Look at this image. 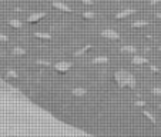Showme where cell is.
Wrapping results in <instances>:
<instances>
[{
  "label": "cell",
  "mask_w": 161,
  "mask_h": 137,
  "mask_svg": "<svg viewBox=\"0 0 161 137\" xmlns=\"http://www.w3.org/2000/svg\"><path fill=\"white\" fill-rule=\"evenodd\" d=\"M158 3H161V0H151V1H150L151 6H156V4H158Z\"/></svg>",
  "instance_id": "cb8c5ba5"
},
{
  "label": "cell",
  "mask_w": 161,
  "mask_h": 137,
  "mask_svg": "<svg viewBox=\"0 0 161 137\" xmlns=\"http://www.w3.org/2000/svg\"><path fill=\"white\" fill-rule=\"evenodd\" d=\"M135 9H124V10H121L119 13H116L114 14V17L116 19H125V17H128V16H133V14H135Z\"/></svg>",
  "instance_id": "5b68a950"
},
{
  "label": "cell",
  "mask_w": 161,
  "mask_h": 137,
  "mask_svg": "<svg viewBox=\"0 0 161 137\" xmlns=\"http://www.w3.org/2000/svg\"><path fill=\"white\" fill-rule=\"evenodd\" d=\"M11 53H13L14 56H24V54H26V50H24L23 47H20V46H14L13 50H11Z\"/></svg>",
  "instance_id": "5bb4252c"
},
{
  "label": "cell",
  "mask_w": 161,
  "mask_h": 137,
  "mask_svg": "<svg viewBox=\"0 0 161 137\" xmlns=\"http://www.w3.org/2000/svg\"><path fill=\"white\" fill-rule=\"evenodd\" d=\"M0 42H3V43H4V42H9V36L0 32Z\"/></svg>",
  "instance_id": "7402d4cb"
},
{
  "label": "cell",
  "mask_w": 161,
  "mask_h": 137,
  "mask_svg": "<svg viewBox=\"0 0 161 137\" xmlns=\"http://www.w3.org/2000/svg\"><path fill=\"white\" fill-rule=\"evenodd\" d=\"M101 36L104 39H108V40H119L120 39V33L114 29H104L101 32Z\"/></svg>",
  "instance_id": "3957f363"
},
{
  "label": "cell",
  "mask_w": 161,
  "mask_h": 137,
  "mask_svg": "<svg viewBox=\"0 0 161 137\" xmlns=\"http://www.w3.org/2000/svg\"><path fill=\"white\" fill-rule=\"evenodd\" d=\"M148 67H150V70H151L153 73H158V72H160V69H158L157 66H154V64H148Z\"/></svg>",
  "instance_id": "603a6c76"
},
{
  "label": "cell",
  "mask_w": 161,
  "mask_h": 137,
  "mask_svg": "<svg viewBox=\"0 0 161 137\" xmlns=\"http://www.w3.org/2000/svg\"><path fill=\"white\" fill-rule=\"evenodd\" d=\"M133 64H137V66H141V64H148V59L147 57H143V56H133L131 59Z\"/></svg>",
  "instance_id": "ba28073f"
},
{
  "label": "cell",
  "mask_w": 161,
  "mask_h": 137,
  "mask_svg": "<svg viewBox=\"0 0 161 137\" xmlns=\"http://www.w3.org/2000/svg\"><path fill=\"white\" fill-rule=\"evenodd\" d=\"M91 49V45H86L84 47H81V49H79L77 51H74V57H80V56H83L87 50H90Z\"/></svg>",
  "instance_id": "9a60e30c"
},
{
  "label": "cell",
  "mask_w": 161,
  "mask_h": 137,
  "mask_svg": "<svg viewBox=\"0 0 161 137\" xmlns=\"http://www.w3.org/2000/svg\"><path fill=\"white\" fill-rule=\"evenodd\" d=\"M83 3H84V4H93L94 1H93V0H83Z\"/></svg>",
  "instance_id": "d4e9b609"
},
{
  "label": "cell",
  "mask_w": 161,
  "mask_h": 137,
  "mask_svg": "<svg viewBox=\"0 0 161 137\" xmlns=\"http://www.w3.org/2000/svg\"><path fill=\"white\" fill-rule=\"evenodd\" d=\"M110 61V59L107 57V56H96V57H93L91 59V63L93 64H106V63H108Z\"/></svg>",
  "instance_id": "52a82bcc"
},
{
  "label": "cell",
  "mask_w": 161,
  "mask_h": 137,
  "mask_svg": "<svg viewBox=\"0 0 161 137\" xmlns=\"http://www.w3.org/2000/svg\"><path fill=\"white\" fill-rule=\"evenodd\" d=\"M151 93H153L154 96H160L161 97V87H153V89H151Z\"/></svg>",
  "instance_id": "ffe728a7"
},
{
  "label": "cell",
  "mask_w": 161,
  "mask_h": 137,
  "mask_svg": "<svg viewBox=\"0 0 161 137\" xmlns=\"http://www.w3.org/2000/svg\"><path fill=\"white\" fill-rule=\"evenodd\" d=\"M160 110H161V104H160Z\"/></svg>",
  "instance_id": "83f0119b"
},
{
  "label": "cell",
  "mask_w": 161,
  "mask_h": 137,
  "mask_svg": "<svg viewBox=\"0 0 161 137\" xmlns=\"http://www.w3.org/2000/svg\"><path fill=\"white\" fill-rule=\"evenodd\" d=\"M34 37L36 39H40V40H51V34L50 33H44V32H36L34 33Z\"/></svg>",
  "instance_id": "30bf717a"
},
{
  "label": "cell",
  "mask_w": 161,
  "mask_h": 137,
  "mask_svg": "<svg viewBox=\"0 0 161 137\" xmlns=\"http://www.w3.org/2000/svg\"><path fill=\"white\" fill-rule=\"evenodd\" d=\"M81 16H83V19H87V20H91V19L96 17V14H94L93 11H83Z\"/></svg>",
  "instance_id": "ac0fdd59"
},
{
  "label": "cell",
  "mask_w": 161,
  "mask_h": 137,
  "mask_svg": "<svg viewBox=\"0 0 161 137\" xmlns=\"http://www.w3.org/2000/svg\"><path fill=\"white\" fill-rule=\"evenodd\" d=\"M158 49H160V51H161V46H160V47H158Z\"/></svg>",
  "instance_id": "4316f807"
},
{
  "label": "cell",
  "mask_w": 161,
  "mask_h": 137,
  "mask_svg": "<svg viewBox=\"0 0 161 137\" xmlns=\"http://www.w3.org/2000/svg\"><path fill=\"white\" fill-rule=\"evenodd\" d=\"M119 1H120V0H119Z\"/></svg>",
  "instance_id": "f1b7e54d"
},
{
  "label": "cell",
  "mask_w": 161,
  "mask_h": 137,
  "mask_svg": "<svg viewBox=\"0 0 161 137\" xmlns=\"http://www.w3.org/2000/svg\"><path fill=\"white\" fill-rule=\"evenodd\" d=\"M121 51L135 54V53H137V47H135V46H133V45H124V46H121Z\"/></svg>",
  "instance_id": "8fae6325"
},
{
  "label": "cell",
  "mask_w": 161,
  "mask_h": 137,
  "mask_svg": "<svg viewBox=\"0 0 161 137\" xmlns=\"http://www.w3.org/2000/svg\"><path fill=\"white\" fill-rule=\"evenodd\" d=\"M156 17H157V19H160V20H161V11H160V13H156Z\"/></svg>",
  "instance_id": "484cf974"
},
{
  "label": "cell",
  "mask_w": 161,
  "mask_h": 137,
  "mask_svg": "<svg viewBox=\"0 0 161 137\" xmlns=\"http://www.w3.org/2000/svg\"><path fill=\"white\" fill-rule=\"evenodd\" d=\"M36 63H37V64H40V66H44V67H50V66H51V63H50V61H47V60H41V59H39Z\"/></svg>",
  "instance_id": "d6986e66"
},
{
  "label": "cell",
  "mask_w": 161,
  "mask_h": 137,
  "mask_svg": "<svg viewBox=\"0 0 161 137\" xmlns=\"http://www.w3.org/2000/svg\"><path fill=\"white\" fill-rule=\"evenodd\" d=\"M134 106H135V107H146V101H144V100H135Z\"/></svg>",
  "instance_id": "44dd1931"
},
{
  "label": "cell",
  "mask_w": 161,
  "mask_h": 137,
  "mask_svg": "<svg viewBox=\"0 0 161 137\" xmlns=\"http://www.w3.org/2000/svg\"><path fill=\"white\" fill-rule=\"evenodd\" d=\"M6 74H7V77H11V79H19V73H17L14 69H7V70H6Z\"/></svg>",
  "instance_id": "e0dca14e"
},
{
  "label": "cell",
  "mask_w": 161,
  "mask_h": 137,
  "mask_svg": "<svg viewBox=\"0 0 161 137\" xmlns=\"http://www.w3.org/2000/svg\"><path fill=\"white\" fill-rule=\"evenodd\" d=\"M70 93L74 96V97H84L86 94H87V90L84 89V87H74V89H71Z\"/></svg>",
  "instance_id": "9c48e42d"
},
{
  "label": "cell",
  "mask_w": 161,
  "mask_h": 137,
  "mask_svg": "<svg viewBox=\"0 0 161 137\" xmlns=\"http://www.w3.org/2000/svg\"><path fill=\"white\" fill-rule=\"evenodd\" d=\"M148 26V22L147 20H135L131 23V27H135V29H140V27H147Z\"/></svg>",
  "instance_id": "4fadbf2b"
},
{
  "label": "cell",
  "mask_w": 161,
  "mask_h": 137,
  "mask_svg": "<svg viewBox=\"0 0 161 137\" xmlns=\"http://www.w3.org/2000/svg\"><path fill=\"white\" fill-rule=\"evenodd\" d=\"M114 80L117 83L119 87H128V89H135L137 87V80L135 77L130 73V72H125V70H117L114 73Z\"/></svg>",
  "instance_id": "6da1fadb"
},
{
  "label": "cell",
  "mask_w": 161,
  "mask_h": 137,
  "mask_svg": "<svg viewBox=\"0 0 161 137\" xmlns=\"http://www.w3.org/2000/svg\"><path fill=\"white\" fill-rule=\"evenodd\" d=\"M44 16H46V13H44V11H34V13L29 14L27 22H29V23H37V22H39V20H41Z\"/></svg>",
  "instance_id": "8992f818"
},
{
  "label": "cell",
  "mask_w": 161,
  "mask_h": 137,
  "mask_svg": "<svg viewBox=\"0 0 161 137\" xmlns=\"http://www.w3.org/2000/svg\"><path fill=\"white\" fill-rule=\"evenodd\" d=\"M143 114H144V116H146V117L153 123V124H156V123H157V119H156V116H154L151 111H148V110H143Z\"/></svg>",
  "instance_id": "2e32d148"
},
{
  "label": "cell",
  "mask_w": 161,
  "mask_h": 137,
  "mask_svg": "<svg viewBox=\"0 0 161 137\" xmlns=\"http://www.w3.org/2000/svg\"><path fill=\"white\" fill-rule=\"evenodd\" d=\"M71 67H73V63L67 61V60H60L54 64V69H56L57 73H67Z\"/></svg>",
  "instance_id": "7a4b0ae2"
},
{
  "label": "cell",
  "mask_w": 161,
  "mask_h": 137,
  "mask_svg": "<svg viewBox=\"0 0 161 137\" xmlns=\"http://www.w3.org/2000/svg\"><path fill=\"white\" fill-rule=\"evenodd\" d=\"M51 6H53L54 9L60 10V11H71L70 6H69V4H66V3H63V1H57V0H51Z\"/></svg>",
  "instance_id": "277c9868"
},
{
  "label": "cell",
  "mask_w": 161,
  "mask_h": 137,
  "mask_svg": "<svg viewBox=\"0 0 161 137\" xmlns=\"http://www.w3.org/2000/svg\"><path fill=\"white\" fill-rule=\"evenodd\" d=\"M9 24H10L11 27H14V29H22V27H23V22L19 20V19H10V20H9Z\"/></svg>",
  "instance_id": "7c38bea8"
}]
</instances>
